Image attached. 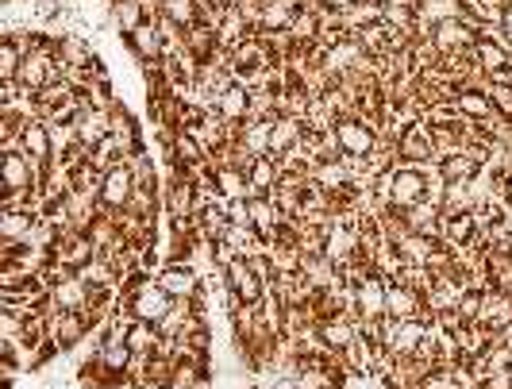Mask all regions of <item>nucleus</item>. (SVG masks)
Returning <instances> with one entry per match:
<instances>
[{
	"mask_svg": "<svg viewBox=\"0 0 512 389\" xmlns=\"http://www.w3.org/2000/svg\"><path fill=\"white\" fill-rule=\"evenodd\" d=\"M401 216H405V228H409V232H420V235H439V220H443V205H436V201H420V205L405 208Z\"/></svg>",
	"mask_w": 512,
	"mask_h": 389,
	"instance_id": "obj_34",
	"label": "nucleus"
},
{
	"mask_svg": "<svg viewBox=\"0 0 512 389\" xmlns=\"http://www.w3.org/2000/svg\"><path fill=\"white\" fill-rule=\"evenodd\" d=\"M247 208H251V228L258 232L262 243H274L278 235H282V208L274 205V197L270 193H255V197H247Z\"/></svg>",
	"mask_w": 512,
	"mask_h": 389,
	"instance_id": "obj_18",
	"label": "nucleus"
},
{
	"mask_svg": "<svg viewBox=\"0 0 512 389\" xmlns=\"http://www.w3.org/2000/svg\"><path fill=\"white\" fill-rule=\"evenodd\" d=\"M439 247H443V239L439 235H420V232H409L397 239V255L405 266H432V259L439 255Z\"/></svg>",
	"mask_w": 512,
	"mask_h": 389,
	"instance_id": "obj_26",
	"label": "nucleus"
},
{
	"mask_svg": "<svg viewBox=\"0 0 512 389\" xmlns=\"http://www.w3.org/2000/svg\"><path fill=\"white\" fill-rule=\"evenodd\" d=\"M382 24L416 39V0H382Z\"/></svg>",
	"mask_w": 512,
	"mask_h": 389,
	"instance_id": "obj_35",
	"label": "nucleus"
},
{
	"mask_svg": "<svg viewBox=\"0 0 512 389\" xmlns=\"http://www.w3.org/2000/svg\"><path fill=\"white\" fill-rule=\"evenodd\" d=\"M482 93L489 97V104H493V112H497V116L512 120V81H489L486 78Z\"/></svg>",
	"mask_w": 512,
	"mask_h": 389,
	"instance_id": "obj_44",
	"label": "nucleus"
},
{
	"mask_svg": "<svg viewBox=\"0 0 512 389\" xmlns=\"http://www.w3.org/2000/svg\"><path fill=\"white\" fill-rule=\"evenodd\" d=\"M270 128H274V120H243L235 131V143L243 147V155L251 162L270 155Z\"/></svg>",
	"mask_w": 512,
	"mask_h": 389,
	"instance_id": "obj_27",
	"label": "nucleus"
},
{
	"mask_svg": "<svg viewBox=\"0 0 512 389\" xmlns=\"http://www.w3.org/2000/svg\"><path fill=\"white\" fill-rule=\"evenodd\" d=\"M335 139H339V151L343 155L370 158V151L382 139V128L370 124L366 116H343V120H335Z\"/></svg>",
	"mask_w": 512,
	"mask_h": 389,
	"instance_id": "obj_5",
	"label": "nucleus"
},
{
	"mask_svg": "<svg viewBox=\"0 0 512 389\" xmlns=\"http://www.w3.org/2000/svg\"><path fill=\"white\" fill-rule=\"evenodd\" d=\"M247 182H251V197H255V193H274L278 182H282V162L274 155L255 158V162L247 166Z\"/></svg>",
	"mask_w": 512,
	"mask_h": 389,
	"instance_id": "obj_32",
	"label": "nucleus"
},
{
	"mask_svg": "<svg viewBox=\"0 0 512 389\" xmlns=\"http://www.w3.org/2000/svg\"><path fill=\"white\" fill-rule=\"evenodd\" d=\"M501 31L512 35V0H505V16H501Z\"/></svg>",
	"mask_w": 512,
	"mask_h": 389,
	"instance_id": "obj_46",
	"label": "nucleus"
},
{
	"mask_svg": "<svg viewBox=\"0 0 512 389\" xmlns=\"http://www.w3.org/2000/svg\"><path fill=\"white\" fill-rule=\"evenodd\" d=\"M74 128H77V139L93 151L97 143H104L108 135H112V112L108 108H101V104H85L81 112H77V120H74Z\"/></svg>",
	"mask_w": 512,
	"mask_h": 389,
	"instance_id": "obj_19",
	"label": "nucleus"
},
{
	"mask_svg": "<svg viewBox=\"0 0 512 389\" xmlns=\"http://www.w3.org/2000/svg\"><path fill=\"white\" fill-rule=\"evenodd\" d=\"M451 108L459 112L462 120H470V124H486V120L497 116V112H493V104H489V97L482 93V89H474V85L459 89V93H455V101H451Z\"/></svg>",
	"mask_w": 512,
	"mask_h": 389,
	"instance_id": "obj_29",
	"label": "nucleus"
},
{
	"mask_svg": "<svg viewBox=\"0 0 512 389\" xmlns=\"http://www.w3.org/2000/svg\"><path fill=\"white\" fill-rule=\"evenodd\" d=\"M359 316L355 312H335V316H324V320H316V332L324 339V347H328V355H343L355 339H359Z\"/></svg>",
	"mask_w": 512,
	"mask_h": 389,
	"instance_id": "obj_13",
	"label": "nucleus"
},
{
	"mask_svg": "<svg viewBox=\"0 0 512 389\" xmlns=\"http://www.w3.org/2000/svg\"><path fill=\"white\" fill-rule=\"evenodd\" d=\"M335 20L339 27L347 31V35H359L362 27L378 24L382 20V0H359V4H347V8H339L335 12Z\"/></svg>",
	"mask_w": 512,
	"mask_h": 389,
	"instance_id": "obj_30",
	"label": "nucleus"
},
{
	"mask_svg": "<svg viewBox=\"0 0 512 389\" xmlns=\"http://www.w3.org/2000/svg\"><path fill=\"white\" fill-rule=\"evenodd\" d=\"M154 282L166 289L174 301H197L201 297V274L189 262H166V266H158Z\"/></svg>",
	"mask_w": 512,
	"mask_h": 389,
	"instance_id": "obj_11",
	"label": "nucleus"
},
{
	"mask_svg": "<svg viewBox=\"0 0 512 389\" xmlns=\"http://www.w3.org/2000/svg\"><path fill=\"white\" fill-rule=\"evenodd\" d=\"M432 47L439 54H470L474 43H478V20L466 12L462 20H443V24L432 27Z\"/></svg>",
	"mask_w": 512,
	"mask_h": 389,
	"instance_id": "obj_8",
	"label": "nucleus"
},
{
	"mask_svg": "<svg viewBox=\"0 0 512 389\" xmlns=\"http://www.w3.org/2000/svg\"><path fill=\"white\" fill-rule=\"evenodd\" d=\"M439 239L451 247V251H474L482 247V220L478 212H443L439 220Z\"/></svg>",
	"mask_w": 512,
	"mask_h": 389,
	"instance_id": "obj_7",
	"label": "nucleus"
},
{
	"mask_svg": "<svg viewBox=\"0 0 512 389\" xmlns=\"http://www.w3.org/2000/svg\"><path fill=\"white\" fill-rule=\"evenodd\" d=\"M101 197L97 193H81V189H70L62 197V228H74V232H89L101 216Z\"/></svg>",
	"mask_w": 512,
	"mask_h": 389,
	"instance_id": "obj_14",
	"label": "nucleus"
},
{
	"mask_svg": "<svg viewBox=\"0 0 512 389\" xmlns=\"http://www.w3.org/2000/svg\"><path fill=\"white\" fill-rule=\"evenodd\" d=\"M385 316L389 320H432L428 316V297L405 286V282H397V278L385 289Z\"/></svg>",
	"mask_w": 512,
	"mask_h": 389,
	"instance_id": "obj_10",
	"label": "nucleus"
},
{
	"mask_svg": "<svg viewBox=\"0 0 512 389\" xmlns=\"http://www.w3.org/2000/svg\"><path fill=\"white\" fill-rule=\"evenodd\" d=\"M197 8H228L224 0H197Z\"/></svg>",
	"mask_w": 512,
	"mask_h": 389,
	"instance_id": "obj_47",
	"label": "nucleus"
},
{
	"mask_svg": "<svg viewBox=\"0 0 512 389\" xmlns=\"http://www.w3.org/2000/svg\"><path fill=\"white\" fill-rule=\"evenodd\" d=\"M466 4L462 0H416V20L428 27L443 24V20H462Z\"/></svg>",
	"mask_w": 512,
	"mask_h": 389,
	"instance_id": "obj_33",
	"label": "nucleus"
},
{
	"mask_svg": "<svg viewBox=\"0 0 512 389\" xmlns=\"http://www.w3.org/2000/svg\"><path fill=\"white\" fill-rule=\"evenodd\" d=\"M93 259H97V243H93V235L74 232V228H62L58 243L51 247V262L66 266L70 274H77L85 262H93Z\"/></svg>",
	"mask_w": 512,
	"mask_h": 389,
	"instance_id": "obj_9",
	"label": "nucleus"
},
{
	"mask_svg": "<svg viewBox=\"0 0 512 389\" xmlns=\"http://www.w3.org/2000/svg\"><path fill=\"white\" fill-rule=\"evenodd\" d=\"M131 174H135V189H143V193H162V178H158L154 158L147 155V151H139V155L131 158Z\"/></svg>",
	"mask_w": 512,
	"mask_h": 389,
	"instance_id": "obj_42",
	"label": "nucleus"
},
{
	"mask_svg": "<svg viewBox=\"0 0 512 389\" xmlns=\"http://www.w3.org/2000/svg\"><path fill=\"white\" fill-rule=\"evenodd\" d=\"M128 347L135 351V355H154V351L162 347V332H158V324H147V320H131Z\"/></svg>",
	"mask_w": 512,
	"mask_h": 389,
	"instance_id": "obj_39",
	"label": "nucleus"
},
{
	"mask_svg": "<svg viewBox=\"0 0 512 389\" xmlns=\"http://www.w3.org/2000/svg\"><path fill=\"white\" fill-rule=\"evenodd\" d=\"M20 151H24L39 170H47L54 162V143H51V128L43 124V120H31L24 128V135H20V143H16Z\"/></svg>",
	"mask_w": 512,
	"mask_h": 389,
	"instance_id": "obj_23",
	"label": "nucleus"
},
{
	"mask_svg": "<svg viewBox=\"0 0 512 389\" xmlns=\"http://www.w3.org/2000/svg\"><path fill=\"white\" fill-rule=\"evenodd\" d=\"M478 324L486 328L489 336H501L512 328V293H501V289L486 286V297H482V316Z\"/></svg>",
	"mask_w": 512,
	"mask_h": 389,
	"instance_id": "obj_20",
	"label": "nucleus"
},
{
	"mask_svg": "<svg viewBox=\"0 0 512 389\" xmlns=\"http://www.w3.org/2000/svg\"><path fill=\"white\" fill-rule=\"evenodd\" d=\"M385 289H389V278H382L378 270H370L362 282L351 286V312L359 316V324H382L385 320Z\"/></svg>",
	"mask_w": 512,
	"mask_h": 389,
	"instance_id": "obj_3",
	"label": "nucleus"
},
{
	"mask_svg": "<svg viewBox=\"0 0 512 389\" xmlns=\"http://www.w3.org/2000/svg\"><path fill=\"white\" fill-rule=\"evenodd\" d=\"M108 12H112V24H116V31H120L124 39H128L131 31H139V27L151 20V16L143 12V4H139V0H112V4H108Z\"/></svg>",
	"mask_w": 512,
	"mask_h": 389,
	"instance_id": "obj_36",
	"label": "nucleus"
},
{
	"mask_svg": "<svg viewBox=\"0 0 512 389\" xmlns=\"http://www.w3.org/2000/svg\"><path fill=\"white\" fill-rule=\"evenodd\" d=\"M51 309L62 312H89V301H93V289L81 282V274H66L62 282L51 286Z\"/></svg>",
	"mask_w": 512,
	"mask_h": 389,
	"instance_id": "obj_21",
	"label": "nucleus"
},
{
	"mask_svg": "<svg viewBox=\"0 0 512 389\" xmlns=\"http://www.w3.org/2000/svg\"><path fill=\"white\" fill-rule=\"evenodd\" d=\"M224 289L228 297L243 301V305H262L266 301V282L258 278V270L251 266V259H228L224 262Z\"/></svg>",
	"mask_w": 512,
	"mask_h": 389,
	"instance_id": "obj_4",
	"label": "nucleus"
},
{
	"mask_svg": "<svg viewBox=\"0 0 512 389\" xmlns=\"http://www.w3.org/2000/svg\"><path fill=\"white\" fill-rule=\"evenodd\" d=\"M428 201V174H420L416 162H397L393 166V189H389V208L405 212V208Z\"/></svg>",
	"mask_w": 512,
	"mask_h": 389,
	"instance_id": "obj_6",
	"label": "nucleus"
},
{
	"mask_svg": "<svg viewBox=\"0 0 512 389\" xmlns=\"http://www.w3.org/2000/svg\"><path fill=\"white\" fill-rule=\"evenodd\" d=\"M128 47H131V54L139 58V66H143L147 74H151V70H158V62L166 58V39H162V27H158V20H147L139 31H131Z\"/></svg>",
	"mask_w": 512,
	"mask_h": 389,
	"instance_id": "obj_15",
	"label": "nucleus"
},
{
	"mask_svg": "<svg viewBox=\"0 0 512 389\" xmlns=\"http://www.w3.org/2000/svg\"><path fill=\"white\" fill-rule=\"evenodd\" d=\"M474 66H478V74L482 78H505L512 70V47L505 39H478L474 43Z\"/></svg>",
	"mask_w": 512,
	"mask_h": 389,
	"instance_id": "obj_16",
	"label": "nucleus"
},
{
	"mask_svg": "<svg viewBox=\"0 0 512 389\" xmlns=\"http://www.w3.org/2000/svg\"><path fill=\"white\" fill-rule=\"evenodd\" d=\"M162 20H170V24L178 27H189L201 24V8H197V0H162V12H158Z\"/></svg>",
	"mask_w": 512,
	"mask_h": 389,
	"instance_id": "obj_40",
	"label": "nucleus"
},
{
	"mask_svg": "<svg viewBox=\"0 0 512 389\" xmlns=\"http://www.w3.org/2000/svg\"><path fill=\"white\" fill-rule=\"evenodd\" d=\"M439 174H443L447 182H474V178L482 174V162L470 155H455V158H447V162H439Z\"/></svg>",
	"mask_w": 512,
	"mask_h": 389,
	"instance_id": "obj_41",
	"label": "nucleus"
},
{
	"mask_svg": "<svg viewBox=\"0 0 512 389\" xmlns=\"http://www.w3.org/2000/svg\"><path fill=\"white\" fill-rule=\"evenodd\" d=\"M89 336H93L89 312H62V309L47 312V339H54V347H58L62 355L77 351Z\"/></svg>",
	"mask_w": 512,
	"mask_h": 389,
	"instance_id": "obj_2",
	"label": "nucleus"
},
{
	"mask_svg": "<svg viewBox=\"0 0 512 389\" xmlns=\"http://www.w3.org/2000/svg\"><path fill=\"white\" fill-rule=\"evenodd\" d=\"M482 297H486V289H466L459 301V309H455V316H459L462 324H478V316H482Z\"/></svg>",
	"mask_w": 512,
	"mask_h": 389,
	"instance_id": "obj_45",
	"label": "nucleus"
},
{
	"mask_svg": "<svg viewBox=\"0 0 512 389\" xmlns=\"http://www.w3.org/2000/svg\"><path fill=\"white\" fill-rule=\"evenodd\" d=\"M216 189L228 197V201H247L251 197V182H247V170L239 166H216Z\"/></svg>",
	"mask_w": 512,
	"mask_h": 389,
	"instance_id": "obj_37",
	"label": "nucleus"
},
{
	"mask_svg": "<svg viewBox=\"0 0 512 389\" xmlns=\"http://www.w3.org/2000/svg\"><path fill=\"white\" fill-rule=\"evenodd\" d=\"M505 43H509V47H512V35H505Z\"/></svg>",
	"mask_w": 512,
	"mask_h": 389,
	"instance_id": "obj_49",
	"label": "nucleus"
},
{
	"mask_svg": "<svg viewBox=\"0 0 512 389\" xmlns=\"http://www.w3.org/2000/svg\"><path fill=\"white\" fill-rule=\"evenodd\" d=\"M4 4H12V0H4Z\"/></svg>",
	"mask_w": 512,
	"mask_h": 389,
	"instance_id": "obj_51",
	"label": "nucleus"
},
{
	"mask_svg": "<svg viewBox=\"0 0 512 389\" xmlns=\"http://www.w3.org/2000/svg\"><path fill=\"white\" fill-rule=\"evenodd\" d=\"M436 332V320H389L385 316L378 324V347L389 351L393 359H420V347L432 339Z\"/></svg>",
	"mask_w": 512,
	"mask_h": 389,
	"instance_id": "obj_1",
	"label": "nucleus"
},
{
	"mask_svg": "<svg viewBox=\"0 0 512 389\" xmlns=\"http://www.w3.org/2000/svg\"><path fill=\"white\" fill-rule=\"evenodd\" d=\"M301 4L297 0H262V12H258V31H289L297 20Z\"/></svg>",
	"mask_w": 512,
	"mask_h": 389,
	"instance_id": "obj_31",
	"label": "nucleus"
},
{
	"mask_svg": "<svg viewBox=\"0 0 512 389\" xmlns=\"http://www.w3.org/2000/svg\"><path fill=\"white\" fill-rule=\"evenodd\" d=\"M308 139V120L305 116H293V112H282L278 120H274V128H270V155L282 158L285 151H293L297 143H305Z\"/></svg>",
	"mask_w": 512,
	"mask_h": 389,
	"instance_id": "obj_22",
	"label": "nucleus"
},
{
	"mask_svg": "<svg viewBox=\"0 0 512 389\" xmlns=\"http://www.w3.org/2000/svg\"><path fill=\"white\" fill-rule=\"evenodd\" d=\"M43 224L39 208H4L0 212V243H31Z\"/></svg>",
	"mask_w": 512,
	"mask_h": 389,
	"instance_id": "obj_17",
	"label": "nucleus"
},
{
	"mask_svg": "<svg viewBox=\"0 0 512 389\" xmlns=\"http://www.w3.org/2000/svg\"><path fill=\"white\" fill-rule=\"evenodd\" d=\"M170 158H174V162H181V166L189 170V166H201V162H208V151L197 143V139H193V135H189V131L178 128V131H174V139H170Z\"/></svg>",
	"mask_w": 512,
	"mask_h": 389,
	"instance_id": "obj_38",
	"label": "nucleus"
},
{
	"mask_svg": "<svg viewBox=\"0 0 512 389\" xmlns=\"http://www.w3.org/2000/svg\"><path fill=\"white\" fill-rule=\"evenodd\" d=\"M135 197V174H131V162H116L112 170H104L101 182V208L104 212H124Z\"/></svg>",
	"mask_w": 512,
	"mask_h": 389,
	"instance_id": "obj_12",
	"label": "nucleus"
},
{
	"mask_svg": "<svg viewBox=\"0 0 512 389\" xmlns=\"http://www.w3.org/2000/svg\"><path fill=\"white\" fill-rule=\"evenodd\" d=\"M397 158L401 162H432L436 151H432V128L420 120L397 135Z\"/></svg>",
	"mask_w": 512,
	"mask_h": 389,
	"instance_id": "obj_24",
	"label": "nucleus"
},
{
	"mask_svg": "<svg viewBox=\"0 0 512 389\" xmlns=\"http://www.w3.org/2000/svg\"><path fill=\"white\" fill-rule=\"evenodd\" d=\"M20 66H24V47H16L12 39H0V85L20 78Z\"/></svg>",
	"mask_w": 512,
	"mask_h": 389,
	"instance_id": "obj_43",
	"label": "nucleus"
},
{
	"mask_svg": "<svg viewBox=\"0 0 512 389\" xmlns=\"http://www.w3.org/2000/svg\"><path fill=\"white\" fill-rule=\"evenodd\" d=\"M224 4H228V8H239V4H243V0H224Z\"/></svg>",
	"mask_w": 512,
	"mask_h": 389,
	"instance_id": "obj_48",
	"label": "nucleus"
},
{
	"mask_svg": "<svg viewBox=\"0 0 512 389\" xmlns=\"http://www.w3.org/2000/svg\"><path fill=\"white\" fill-rule=\"evenodd\" d=\"M216 112H220V120H224L228 128H239V124L251 116V89H247L243 81H231L228 89L216 97Z\"/></svg>",
	"mask_w": 512,
	"mask_h": 389,
	"instance_id": "obj_25",
	"label": "nucleus"
},
{
	"mask_svg": "<svg viewBox=\"0 0 512 389\" xmlns=\"http://www.w3.org/2000/svg\"><path fill=\"white\" fill-rule=\"evenodd\" d=\"M58 62L62 70H93L101 58L93 51V43H85L81 35H58Z\"/></svg>",
	"mask_w": 512,
	"mask_h": 389,
	"instance_id": "obj_28",
	"label": "nucleus"
},
{
	"mask_svg": "<svg viewBox=\"0 0 512 389\" xmlns=\"http://www.w3.org/2000/svg\"><path fill=\"white\" fill-rule=\"evenodd\" d=\"M401 389H420V386H401Z\"/></svg>",
	"mask_w": 512,
	"mask_h": 389,
	"instance_id": "obj_50",
	"label": "nucleus"
}]
</instances>
